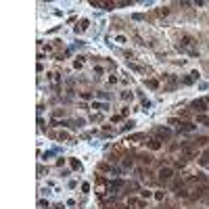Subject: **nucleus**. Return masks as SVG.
Here are the masks:
<instances>
[{
	"label": "nucleus",
	"instance_id": "nucleus-1",
	"mask_svg": "<svg viewBox=\"0 0 209 209\" xmlns=\"http://www.w3.org/2000/svg\"><path fill=\"white\" fill-rule=\"evenodd\" d=\"M190 107H192L195 111H199V113H203V111H207V100H201V98H199V100H195V103H192Z\"/></svg>",
	"mask_w": 209,
	"mask_h": 209
},
{
	"label": "nucleus",
	"instance_id": "nucleus-2",
	"mask_svg": "<svg viewBox=\"0 0 209 209\" xmlns=\"http://www.w3.org/2000/svg\"><path fill=\"white\" fill-rule=\"evenodd\" d=\"M172 174H174V172H172L169 167H161V169H159V178H161V180H169V178H172Z\"/></svg>",
	"mask_w": 209,
	"mask_h": 209
},
{
	"label": "nucleus",
	"instance_id": "nucleus-3",
	"mask_svg": "<svg viewBox=\"0 0 209 209\" xmlns=\"http://www.w3.org/2000/svg\"><path fill=\"white\" fill-rule=\"evenodd\" d=\"M157 136H159V138H169L172 132H169L167 128H159V130H157Z\"/></svg>",
	"mask_w": 209,
	"mask_h": 209
},
{
	"label": "nucleus",
	"instance_id": "nucleus-4",
	"mask_svg": "<svg viewBox=\"0 0 209 209\" xmlns=\"http://www.w3.org/2000/svg\"><path fill=\"white\" fill-rule=\"evenodd\" d=\"M180 130H184V132H190V130H195V125H192V123H180Z\"/></svg>",
	"mask_w": 209,
	"mask_h": 209
},
{
	"label": "nucleus",
	"instance_id": "nucleus-5",
	"mask_svg": "<svg viewBox=\"0 0 209 209\" xmlns=\"http://www.w3.org/2000/svg\"><path fill=\"white\" fill-rule=\"evenodd\" d=\"M92 109H98V111H103V109H107V105H105V103H92Z\"/></svg>",
	"mask_w": 209,
	"mask_h": 209
},
{
	"label": "nucleus",
	"instance_id": "nucleus-6",
	"mask_svg": "<svg viewBox=\"0 0 209 209\" xmlns=\"http://www.w3.org/2000/svg\"><path fill=\"white\" fill-rule=\"evenodd\" d=\"M159 147H161V142H159V140H150V149H153V150H157Z\"/></svg>",
	"mask_w": 209,
	"mask_h": 209
},
{
	"label": "nucleus",
	"instance_id": "nucleus-7",
	"mask_svg": "<svg viewBox=\"0 0 209 209\" xmlns=\"http://www.w3.org/2000/svg\"><path fill=\"white\" fill-rule=\"evenodd\" d=\"M190 42H192L190 38H182V42H180V46H190Z\"/></svg>",
	"mask_w": 209,
	"mask_h": 209
},
{
	"label": "nucleus",
	"instance_id": "nucleus-8",
	"mask_svg": "<svg viewBox=\"0 0 209 209\" xmlns=\"http://www.w3.org/2000/svg\"><path fill=\"white\" fill-rule=\"evenodd\" d=\"M147 84H149L150 88H157V86H159V84H157V80H149V82H147Z\"/></svg>",
	"mask_w": 209,
	"mask_h": 209
},
{
	"label": "nucleus",
	"instance_id": "nucleus-9",
	"mask_svg": "<svg viewBox=\"0 0 209 209\" xmlns=\"http://www.w3.org/2000/svg\"><path fill=\"white\" fill-rule=\"evenodd\" d=\"M71 165H73L75 169H80V161H75V159H71Z\"/></svg>",
	"mask_w": 209,
	"mask_h": 209
}]
</instances>
